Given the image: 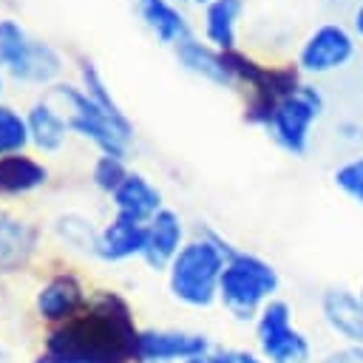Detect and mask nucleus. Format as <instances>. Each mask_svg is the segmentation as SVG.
I'll return each instance as SVG.
<instances>
[{"mask_svg": "<svg viewBox=\"0 0 363 363\" xmlns=\"http://www.w3.org/2000/svg\"><path fill=\"white\" fill-rule=\"evenodd\" d=\"M136 346L139 332L128 303L113 292H99L82 315L51 332L45 354L68 363H130Z\"/></svg>", "mask_w": 363, "mask_h": 363, "instance_id": "nucleus-1", "label": "nucleus"}, {"mask_svg": "<svg viewBox=\"0 0 363 363\" xmlns=\"http://www.w3.org/2000/svg\"><path fill=\"white\" fill-rule=\"evenodd\" d=\"M235 247H230L218 233L204 230L201 235L184 241L176 258L167 267L170 295L187 306L204 309L218 301V284L227 258Z\"/></svg>", "mask_w": 363, "mask_h": 363, "instance_id": "nucleus-2", "label": "nucleus"}, {"mask_svg": "<svg viewBox=\"0 0 363 363\" xmlns=\"http://www.w3.org/2000/svg\"><path fill=\"white\" fill-rule=\"evenodd\" d=\"M278 286H281V278L269 261H264L255 252L233 250L221 272L218 301L233 318L250 320V318H258V312L275 298Z\"/></svg>", "mask_w": 363, "mask_h": 363, "instance_id": "nucleus-3", "label": "nucleus"}, {"mask_svg": "<svg viewBox=\"0 0 363 363\" xmlns=\"http://www.w3.org/2000/svg\"><path fill=\"white\" fill-rule=\"evenodd\" d=\"M45 102H51L68 122L71 133H79L85 139H91L105 156H119L128 159L130 142H133V128L113 122L82 88L68 85V82H57L48 88Z\"/></svg>", "mask_w": 363, "mask_h": 363, "instance_id": "nucleus-4", "label": "nucleus"}, {"mask_svg": "<svg viewBox=\"0 0 363 363\" xmlns=\"http://www.w3.org/2000/svg\"><path fill=\"white\" fill-rule=\"evenodd\" d=\"M0 60L9 77L34 85H48L62 71V57L57 48L34 40L17 20L9 17L0 20Z\"/></svg>", "mask_w": 363, "mask_h": 363, "instance_id": "nucleus-5", "label": "nucleus"}, {"mask_svg": "<svg viewBox=\"0 0 363 363\" xmlns=\"http://www.w3.org/2000/svg\"><path fill=\"white\" fill-rule=\"evenodd\" d=\"M326 111V96L320 88L309 85V82H301L292 94H286L275 111H272V119L269 125L264 128L272 142L292 153V156H303L309 150V139H312V128L318 125V119L323 116Z\"/></svg>", "mask_w": 363, "mask_h": 363, "instance_id": "nucleus-6", "label": "nucleus"}, {"mask_svg": "<svg viewBox=\"0 0 363 363\" xmlns=\"http://www.w3.org/2000/svg\"><path fill=\"white\" fill-rule=\"evenodd\" d=\"M255 340L267 363H312V343L292 323V306L281 298H272L258 312Z\"/></svg>", "mask_w": 363, "mask_h": 363, "instance_id": "nucleus-7", "label": "nucleus"}, {"mask_svg": "<svg viewBox=\"0 0 363 363\" xmlns=\"http://www.w3.org/2000/svg\"><path fill=\"white\" fill-rule=\"evenodd\" d=\"M357 51V37L343 23H320L315 26L298 45L295 65L301 74L323 77L346 68Z\"/></svg>", "mask_w": 363, "mask_h": 363, "instance_id": "nucleus-8", "label": "nucleus"}, {"mask_svg": "<svg viewBox=\"0 0 363 363\" xmlns=\"http://www.w3.org/2000/svg\"><path fill=\"white\" fill-rule=\"evenodd\" d=\"M210 354V340L196 332H176V329H147L139 332L136 360L142 363H190L196 357Z\"/></svg>", "mask_w": 363, "mask_h": 363, "instance_id": "nucleus-9", "label": "nucleus"}, {"mask_svg": "<svg viewBox=\"0 0 363 363\" xmlns=\"http://www.w3.org/2000/svg\"><path fill=\"white\" fill-rule=\"evenodd\" d=\"M323 323L349 346H363V301L346 286H329L320 295Z\"/></svg>", "mask_w": 363, "mask_h": 363, "instance_id": "nucleus-10", "label": "nucleus"}, {"mask_svg": "<svg viewBox=\"0 0 363 363\" xmlns=\"http://www.w3.org/2000/svg\"><path fill=\"white\" fill-rule=\"evenodd\" d=\"M182 247H184V224L176 210L162 207L147 221V241L142 258L150 269H167Z\"/></svg>", "mask_w": 363, "mask_h": 363, "instance_id": "nucleus-11", "label": "nucleus"}, {"mask_svg": "<svg viewBox=\"0 0 363 363\" xmlns=\"http://www.w3.org/2000/svg\"><path fill=\"white\" fill-rule=\"evenodd\" d=\"M173 54H176V60H179V65L184 71H190V74H196V77H201V79H207L213 85H224V88L235 85L233 74L227 68L224 51H218L207 40H199V37L190 34L179 45H173Z\"/></svg>", "mask_w": 363, "mask_h": 363, "instance_id": "nucleus-12", "label": "nucleus"}, {"mask_svg": "<svg viewBox=\"0 0 363 363\" xmlns=\"http://www.w3.org/2000/svg\"><path fill=\"white\" fill-rule=\"evenodd\" d=\"M145 241H147V224L116 213L111 218V224L105 230H99L96 255L105 258V261H125V258L142 255L145 252Z\"/></svg>", "mask_w": 363, "mask_h": 363, "instance_id": "nucleus-13", "label": "nucleus"}, {"mask_svg": "<svg viewBox=\"0 0 363 363\" xmlns=\"http://www.w3.org/2000/svg\"><path fill=\"white\" fill-rule=\"evenodd\" d=\"M113 207L119 216H130L142 224H147L159 210H162V193L147 182L142 173H128V179L111 193Z\"/></svg>", "mask_w": 363, "mask_h": 363, "instance_id": "nucleus-14", "label": "nucleus"}, {"mask_svg": "<svg viewBox=\"0 0 363 363\" xmlns=\"http://www.w3.org/2000/svg\"><path fill=\"white\" fill-rule=\"evenodd\" d=\"M85 303V292L74 275H54L37 292V312L45 320H71Z\"/></svg>", "mask_w": 363, "mask_h": 363, "instance_id": "nucleus-15", "label": "nucleus"}, {"mask_svg": "<svg viewBox=\"0 0 363 363\" xmlns=\"http://www.w3.org/2000/svg\"><path fill=\"white\" fill-rule=\"evenodd\" d=\"M136 11L162 45H179L184 37H190L187 17L173 0H136Z\"/></svg>", "mask_w": 363, "mask_h": 363, "instance_id": "nucleus-16", "label": "nucleus"}, {"mask_svg": "<svg viewBox=\"0 0 363 363\" xmlns=\"http://www.w3.org/2000/svg\"><path fill=\"white\" fill-rule=\"evenodd\" d=\"M244 0H210L204 6V40L218 51H233L238 43V20Z\"/></svg>", "mask_w": 363, "mask_h": 363, "instance_id": "nucleus-17", "label": "nucleus"}, {"mask_svg": "<svg viewBox=\"0 0 363 363\" xmlns=\"http://www.w3.org/2000/svg\"><path fill=\"white\" fill-rule=\"evenodd\" d=\"M48 182V170L43 162L26 156V153H11L0 156V196H20L43 187Z\"/></svg>", "mask_w": 363, "mask_h": 363, "instance_id": "nucleus-18", "label": "nucleus"}, {"mask_svg": "<svg viewBox=\"0 0 363 363\" xmlns=\"http://www.w3.org/2000/svg\"><path fill=\"white\" fill-rule=\"evenodd\" d=\"M26 122H28V136H31V145L40 147V150H60L65 136L71 133L65 116L51 105V102H34L26 113Z\"/></svg>", "mask_w": 363, "mask_h": 363, "instance_id": "nucleus-19", "label": "nucleus"}, {"mask_svg": "<svg viewBox=\"0 0 363 363\" xmlns=\"http://www.w3.org/2000/svg\"><path fill=\"white\" fill-rule=\"evenodd\" d=\"M37 244V230L20 218L0 213V269H14L28 261Z\"/></svg>", "mask_w": 363, "mask_h": 363, "instance_id": "nucleus-20", "label": "nucleus"}, {"mask_svg": "<svg viewBox=\"0 0 363 363\" xmlns=\"http://www.w3.org/2000/svg\"><path fill=\"white\" fill-rule=\"evenodd\" d=\"M79 79H82V91L113 119V122H119V125H128V128H133L130 125V119H128V113L119 108V102L113 99V94H111V88H108V82H105V77L99 74V68L94 65V60H88V57H79Z\"/></svg>", "mask_w": 363, "mask_h": 363, "instance_id": "nucleus-21", "label": "nucleus"}, {"mask_svg": "<svg viewBox=\"0 0 363 363\" xmlns=\"http://www.w3.org/2000/svg\"><path fill=\"white\" fill-rule=\"evenodd\" d=\"M28 142H31V136H28L26 113H20L11 105L0 102V156L23 153V147Z\"/></svg>", "mask_w": 363, "mask_h": 363, "instance_id": "nucleus-22", "label": "nucleus"}, {"mask_svg": "<svg viewBox=\"0 0 363 363\" xmlns=\"http://www.w3.org/2000/svg\"><path fill=\"white\" fill-rule=\"evenodd\" d=\"M332 182L346 199H352L354 204L363 207V153L349 156L346 162H340L332 173Z\"/></svg>", "mask_w": 363, "mask_h": 363, "instance_id": "nucleus-23", "label": "nucleus"}, {"mask_svg": "<svg viewBox=\"0 0 363 363\" xmlns=\"http://www.w3.org/2000/svg\"><path fill=\"white\" fill-rule=\"evenodd\" d=\"M57 230L60 235L65 238V244L77 247V250H91L96 252V241H99V233L91 227V221L79 218V216H62L57 221Z\"/></svg>", "mask_w": 363, "mask_h": 363, "instance_id": "nucleus-24", "label": "nucleus"}, {"mask_svg": "<svg viewBox=\"0 0 363 363\" xmlns=\"http://www.w3.org/2000/svg\"><path fill=\"white\" fill-rule=\"evenodd\" d=\"M128 167H125V159H119V156H99L96 162H94V170H91V179H94V184L99 187V190H105V193H113L125 179H128Z\"/></svg>", "mask_w": 363, "mask_h": 363, "instance_id": "nucleus-25", "label": "nucleus"}, {"mask_svg": "<svg viewBox=\"0 0 363 363\" xmlns=\"http://www.w3.org/2000/svg\"><path fill=\"white\" fill-rule=\"evenodd\" d=\"M190 363H264V360L241 349H224V352H210L204 357H196Z\"/></svg>", "mask_w": 363, "mask_h": 363, "instance_id": "nucleus-26", "label": "nucleus"}, {"mask_svg": "<svg viewBox=\"0 0 363 363\" xmlns=\"http://www.w3.org/2000/svg\"><path fill=\"white\" fill-rule=\"evenodd\" d=\"M320 363H363V346H340L335 352H329Z\"/></svg>", "mask_w": 363, "mask_h": 363, "instance_id": "nucleus-27", "label": "nucleus"}, {"mask_svg": "<svg viewBox=\"0 0 363 363\" xmlns=\"http://www.w3.org/2000/svg\"><path fill=\"white\" fill-rule=\"evenodd\" d=\"M352 31H354V37L363 43V0H360V6H357L354 14H352Z\"/></svg>", "mask_w": 363, "mask_h": 363, "instance_id": "nucleus-28", "label": "nucleus"}, {"mask_svg": "<svg viewBox=\"0 0 363 363\" xmlns=\"http://www.w3.org/2000/svg\"><path fill=\"white\" fill-rule=\"evenodd\" d=\"M37 363H68V360H57V357H48V354H43Z\"/></svg>", "mask_w": 363, "mask_h": 363, "instance_id": "nucleus-29", "label": "nucleus"}, {"mask_svg": "<svg viewBox=\"0 0 363 363\" xmlns=\"http://www.w3.org/2000/svg\"><path fill=\"white\" fill-rule=\"evenodd\" d=\"M173 3H196V6H207L210 0H173Z\"/></svg>", "mask_w": 363, "mask_h": 363, "instance_id": "nucleus-30", "label": "nucleus"}, {"mask_svg": "<svg viewBox=\"0 0 363 363\" xmlns=\"http://www.w3.org/2000/svg\"><path fill=\"white\" fill-rule=\"evenodd\" d=\"M3 77H6V65H3V60H0V91H3Z\"/></svg>", "mask_w": 363, "mask_h": 363, "instance_id": "nucleus-31", "label": "nucleus"}, {"mask_svg": "<svg viewBox=\"0 0 363 363\" xmlns=\"http://www.w3.org/2000/svg\"><path fill=\"white\" fill-rule=\"evenodd\" d=\"M357 142H363V122H360V139Z\"/></svg>", "mask_w": 363, "mask_h": 363, "instance_id": "nucleus-32", "label": "nucleus"}, {"mask_svg": "<svg viewBox=\"0 0 363 363\" xmlns=\"http://www.w3.org/2000/svg\"><path fill=\"white\" fill-rule=\"evenodd\" d=\"M357 295H360V301H363V286H360V292H357Z\"/></svg>", "mask_w": 363, "mask_h": 363, "instance_id": "nucleus-33", "label": "nucleus"}]
</instances>
